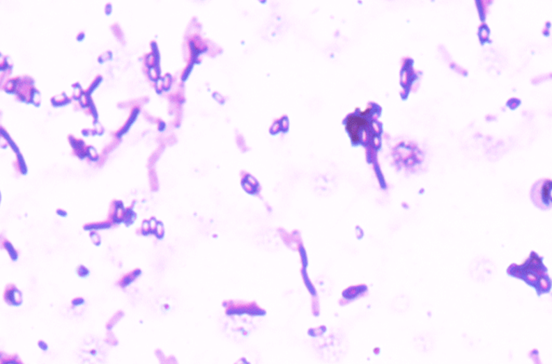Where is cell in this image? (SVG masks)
Instances as JSON below:
<instances>
[{
	"instance_id": "7a4b0ae2",
	"label": "cell",
	"mask_w": 552,
	"mask_h": 364,
	"mask_svg": "<svg viewBox=\"0 0 552 364\" xmlns=\"http://www.w3.org/2000/svg\"><path fill=\"white\" fill-rule=\"evenodd\" d=\"M83 359L89 364H97L100 363L103 358L104 353L101 351L99 343L96 342H89L82 349Z\"/></svg>"
},
{
	"instance_id": "6da1fadb",
	"label": "cell",
	"mask_w": 552,
	"mask_h": 364,
	"mask_svg": "<svg viewBox=\"0 0 552 364\" xmlns=\"http://www.w3.org/2000/svg\"><path fill=\"white\" fill-rule=\"evenodd\" d=\"M551 182L544 180L537 182L532 188L531 196L537 207L546 209L551 205Z\"/></svg>"
}]
</instances>
